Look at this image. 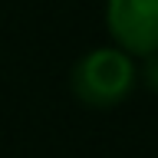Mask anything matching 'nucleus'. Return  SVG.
Masks as SVG:
<instances>
[{"label": "nucleus", "instance_id": "1", "mask_svg": "<svg viewBox=\"0 0 158 158\" xmlns=\"http://www.w3.org/2000/svg\"><path fill=\"white\" fill-rule=\"evenodd\" d=\"M132 86H135V59L118 46L92 49L73 69V96L92 109H112L125 102Z\"/></svg>", "mask_w": 158, "mask_h": 158}, {"label": "nucleus", "instance_id": "2", "mask_svg": "<svg viewBox=\"0 0 158 158\" xmlns=\"http://www.w3.org/2000/svg\"><path fill=\"white\" fill-rule=\"evenodd\" d=\"M106 30L128 56L158 53V0H106Z\"/></svg>", "mask_w": 158, "mask_h": 158}, {"label": "nucleus", "instance_id": "3", "mask_svg": "<svg viewBox=\"0 0 158 158\" xmlns=\"http://www.w3.org/2000/svg\"><path fill=\"white\" fill-rule=\"evenodd\" d=\"M142 59H145V66H142V79H145V86L152 89V92H158V53L142 56Z\"/></svg>", "mask_w": 158, "mask_h": 158}]
</instances>
